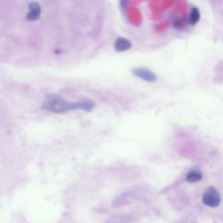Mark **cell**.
I'll return each instance as SVG.
<instances>
[{
  "mask_svg": "<svg viewBox=\"0 0 223 223\" xmlns=\"http://www.w3.org/2000/svg\"><path fill=\"white\" fill-rule=\"evenodd\" d=\"M94 107V103L90 101L69 103L57 95L49 94L46 95V100L42 106V108L44 110L55 113H61L76 109L90 111Z\"/></svg>",
  "mask_w": 223,
  "mask_h": 223,
  "instance_id": "1",
  "label": "cell"
},
{
  "mask_svg": "<svg viewBox=\"0 0 223 223\" xmlns=\"http://www.w3.org/2000/svg\"><path fill=\"white\" fill-rule=\"evenodd\" d=\"M203 202L211 208L218 206L221 202V197L216 188L213 186L208 187L203 196Z\"/></svg>",
  "mask_w": 223,
  "mask_h": 223,
  "instance_id": "2",
  "label": "cell"
},
{
  "mask_svg": "<svg viewBox=\"0 0 223 223\" xmlns=\"http://www.w3.org/2000/svg\"><path fill=\"white\" fill-rule=\"evenodd\" d=\"M132 73L135 76L149 83L156 81L157 77L154 73L149 69L144 68H135L132 69Z\"/></svg>",
  "mask_w": 223,
  "mask_h": 223,
  "instance_id": "3",
  "label": "cell"
},
{
  "mask_svg": "<svg viewBox=\"0 0 223 223\" xmlns=\"http://www.w3.org/2000/svg\"><path fill=\"white\" fill-rule=\"evenodd\" d=\"M30 11L27 14L26 18L29 21H35L40 17L41 8L39 4L36 2H32L28 4Z\"/></svg>",
  "mask_w": 223,
  "mask_h": 223,
  "instance_id": "4",
  "label": "cell"
},
{
  "mask_svg": "<svg viewBox=\"0 0 223 223\" xmlns=\"http://www.w3.org/2000/svg\"><path fill=\"white\" fill-rule=\"evenodd\" d=\"M132 46L129 40L123 37L118 38L115 43V48L119 52L127 51L131 48Z\"/></svg>",
  "mask_w": 223,
  "mask_h": 223,
  "instance_id": "5",
  "label": "cell"
},
{
  "mask_svg": "<svg viewBox=\"0 0 223 223\" xmlns=\"http://www.w3.org/2000/svg\"><path fill=\"white\" fill-rule=\"evenodd\" d=\"M202 178V175L200 170L197 169L191 170L187 175L186 179L190 183L197 182L199 181Z\"/></svg>",
  "mask_w": 223,
  "mask_h": 223,
  "instance_id": "6",
  "label": "cell"
},
{
  "mask_svg": "<svg viewBox=\"0 0 223 223\" xmlns=\"http://www.w3.org/2000/svg\"><path fill=\"white\" fill-rule=\"evenodd\" d=\"M201 14L197 7H193L191 9L189 17V23L190 25H195L200 19Z\"/></svg>",
  "mask_w": 223,
  "mask_h": 223,
  "instance_id": "7",
  "label": "cell"
},
{
  "mask_svg": "<svg viewBox=\"0 0 223 223\" xmlns=\"http://www.w3.org/2000/svg\"><path fill=\"white\" fill-rule=\"evenodd\" d=\"M172 26L176 29H180L185 27L184 22L180 19H177L173 21Z\"/></svg>",
  "mask_w": 223,
  "mask_h": 223,
  "instance_id": "8",
  "label": "cell"
},
{
  "mask_svg": "<svg viewBox=\"0 0 223 223\" xmlns=\"http://www.w3.org/2000/svg\"><path fill=\"white\" fill-rule=\"evenodd\" d=\"M127 2H127V1H121V6L122 8H125L126 7V6H127Z\"/></svg>",
  "mask_w": 223,
  "mask_h": 223,
  "instance_id": "9",
  "label": "cell"
}]
</instances>
